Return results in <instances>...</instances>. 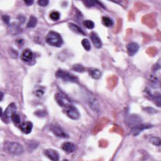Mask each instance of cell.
Listing matches in <instances>:
<instances>
[{"mask_svg": "<svg viewBox=\"0 0 161 161\" xmlns=\"http://www.w3.org/2000/svg\"><path fill=\"white\" fill-rule=\"evenodd\" d=\"M38 145H39V143L37 142L36 141L30 140L27 143V147L29 152H32L34 150L36 149Z\"/></svg>", "mask_w": 161, "mask_h": 161, "instance_id": "cell-20", "label": "cell"}, {"mask_svg": "<svg viewBox=\"0 0 161 161\" xmlns=\"http://www.w3.org/2000/svg\"><path fill=\"white\" fill-rule=\"evenodd\" d=\"M21 59L24 62L30 63L34 59V53L31 50L27 49L23 51L21 55Z\"/></svg>", "mask_w": 161, "mask_h": 161, "instance_id": "cell-12", "label": "cell"}, {"mask_svg": "<svg viewBox=\"0 0 161 161\" xmlns=\"http://www.w3.org/2000/svg\"><path fill=\"white\" fill-rule=\"evenodd\" d=\"M11 120L15 125H20L21 124V118L19 116V114H18L17 113H14L11 117Z\"/></svg>", "mask_w": 161, "mask_h": 161, "instance_id": "cell-23", "label": "cell"}, {"mask_svg": "<svg viewBox=\"0 0 161 161\" xmlns=\"http://www.w3.org/2000/svg\"><path fill=\"white\" fill-rule=\"evenodd\" d=\"M50 130L53 135L59 138H61V139H67V138L69 137L62 128L57 125H50Z\"/></svg>", "mask_w": 161, "mask_h": 161, "instance_id": "cell-7", "label": "cell"}, {"mask_svg": "<svg viewBox=\"0 0 161 161\" xmlns=\"http://www.w3.org/2000/svg\"><path fill=\"white\" fill-rule=\"evenodd\" d=\"M24 2L27 6H31L34 4V1H32V0H31V1H30V0L29 1H25Z\"/></svg>", "mask_w": 161, "mask_h": 161, "instance_id": "cell-34", "label": "cell"}, {"mask_svg": "<svg viewBox=\"0 0 161 161\" xmlns=\"http://www.w3.org/2000/svg\"><path fill=\"white\" fill-rule=\"evenodd\" d=\"M17 19H18V21L20 22V24H24L25 21L26 17L25 16H24L23 14H19L17 17Z\"/></svg>", "mask_w": 161, "mask_h": 161, "instance_id": "cell-30", "label": "cell"}, {"mask_svg": "<svg viewBox=\"0 0 161 161\" xmlns=\"http://www.w3.org/2000/svg\"><path fill=\"white\" fill-rule=\"evenodd\" d=\"M62 149L64 151L68 153V154H71L73 153L76 150V145L72 142H64L62 145Z\"/></svg>", "mask_w": 161, "mask_h": 161, "instance_id": "cell-16", "label": "cell"}, {"mask_svg": "<svg viewBox=\"0 0 161 161\" xmlns=\"http://www.w3.org/2000/svg\"><path fill=\"white\" fill-rule=\"evenodd\" d=\"M66 113L68 117H69L72 120H78L80 117V113L78 110L74 106L72 105L67 106L65 108Z\"/></svg>", "mask_w": 161, "mask_h": 161, "instance_id": "cell-6", "label": "cell"}, {"mask_svg": "<svg viewBox=\"0 0 161 161\" xmlns=\"http://www.w3.org/2000/svg\"><path fill=\"white\" fill-rule=\"evenodd\" d=\"M102 22L103 24L106 27H111L113 25V21L108 17H103L102 18Z\"/></svg>", "mask_w": 161, "mask_h": 161, "instance_id": "cell-24", "label": "cell"}, {"mask_svg": "<svg viewBox=\"0 0 161 161\" xmlns=\"http://www.w3.org/2000/svg\"><path fill=\"white\" fill-rule=\"evenodd\" d=\"M69 27V28L72 30V31L76 34H80V35H85L86 33L84 32L83 30L77 25H76L73 23H69V24H68Z\"/></svg>", "mask_w": 161, "mask_h": 161, "instance_id": "cell-18", "label": "cell"}, {"mask_svg": "<svg viewBox=\"0 0 161 161\" xmlns=\"http://www.w3.org/2000/svg\"><path fill=\"white\" fill-rule=\"evenodd\" d=\"M43 154L46 157L50 159L51 160L57 161L59 160V154L57 152V150L52 149H45L43 150Z\"/></svg>", "mask_w": 161, "mask_h": 161, "instance_id": "cell-10", "label": "cell"}, {"mask_svg": "<svg viewBox=\"0 0 161 161\" xmlns=\"http://www.w3.org/2000/svg\"><path fill=\"white\" fill-rule=\"evenodd\" d=\"M3 97H4V94L3 93V92H1V101H3Z\"/></svg>", "mask_w": 161, "mask_h": 161, "instance_id": "cell-35", "label": "cell"}, {"mask_svg": "<svg viewBox=\"0 0 161 161\" xmlns=\"http://www.w3.org/2000/svg\"><path fill=\"white\" fill-rule=\"evenodd\" d=\"M89 106L94 111H99V105L98 101L95 98H92L89 99Z\"/></svg>", "mask_w": 161, "mask_h": 161, "instance_id": "cell-19", "label": "cell"}, {"mask_svg": "<svg viewBox=\"0 0 161 161\" xmlns=\"http://www.w3.org/2000/svg\"><path fill=\"white\" fill-rule=\"evenodd\" d=\"M88 72L91 77L95 79H99L101 76V71L96 68H89Z\"/></svg>", "mask_w": 161, "mask_h": 161, "instance_id": "cell-17", "label": "cell"}, {"mask_svg": "<svg viewBox=\"0 0 161 161\" xmlns=\"http://www.w3.org/2000/svg\"><path fill=\"white\" fill-rule=\"evenodd\" d=\"M45 41L49 45L53 47H60L63 44L62 37L54 31H50L45 37Z\"/></svg>", "mask_w": 161, "mask_h": 161, "instance_id": "cell-1", "label": "cell"}, {"mask_svg": "<svg viewBox=\"0 0 161 161\" xmlns=\"http://www.w3.org/2000/svg\"><path fill=\"white\" fill-rule=\"evenodd\" d=\"M56 76L57 78L66 82H78L79 81V79L76 76L62 69H59L56 72Z\"/></svg>", "mask_w": 161, "mask_h": 161, "instance_id": "cell-3", "label": "cell"}, {"mask_svg": "<svg viewBox=\"0 0 161 161\" xmlns=\"http://www.w3.org/2000/svg\"><path fill=\"white\" fill-rule=\"evenodd\" d=\"M83 3L88 7H92V6H95L96 5H98V6L103 7L105 8V7L102 5V3L99 2H98V1H86V2H83Z\"/></svg>", "mask_w": 161, "mask_h": 161, "instance_id": "cell-22", "label": "cell"}, {"mask_svg": "<svg viewBox=\"0 0 161 161\" xmlns=\"http://www.w3.org/2000/svg\"><path fill=\"white\" fill-rule=\"evenodd\" d=\"M127 53L130 56H134L139 50V45L135 42H131L127 46Z\"/></svg>", "mask_w": 161, "mask_h": 161, "instance_id": "cell-13", "label": "cell"}, {"mask_svg": "<svg viewBox=\"0 0 161 161\" xmlns=\"http://www.w3.org/2000/svg\"><path fill=\"white\" fill-rule=\"evenodd\" d=\"M152 127V125L148 124H138L134 127H133L131 129V134L134 136L139 135L140 133H142L144 130L149 129Z\"/></svg>", "mask_w": 161, "mask_h": 161, "instance_id": "cell-8", "label": "cell"}, {"mask_svg": "<svg viewBox=\"0 0 161 161\" xmlns=\"http://www.w3.org/2000/svg\"><path fill=\"white\" fill-rule=\"evenodd\" d=\"M8 32L11 35H17L21 32V28L20 26L17 23H11L8 26Z\"/></svg>", "mask_w": 161, "mask_h": 161, "instance_id": "cell-11", "label": "cell"}, {"mask_svg": "<svg viewBox=\"0 0 161 161\" xmlns=\"http://www.w3.org/2000/svg\"><path fill=\"white\" fill-rule=\"evenodd\" d=\"M60 17V14L58 11H52L50 14V18L53 21H57Z\"/></svg>", "mask_w": 161, "mask_h": 161, "instance_id": "cell-29", "label": "cell"}, {"mask_svg": "<svg viewBox=\"0 0 161 161\" xmlns=\"http://www.w3.org/2000/svg\"><path fill=\"white\" fill-rule=\"evenodd\" d=\"M90 38L96 48L100 49L102 47L101 40L100 38L99 37L97 34H96L95 32H91L90 34Z\"/></svg>", "mask_w": 161, "mask_h": 161, "instance_id": "cell-15", "label": "cell"}, {"mask_svg": "<svg viewBox=\"0 0 161 161\" xmlns=\"http://www.w3.org/2000/svg\"><path fill=\"white\" fill-rule=\"evenodd\" d=\"M5 149L7 152L13 156H20L24 152L23 145L16 142H7L5 145Z\"/></svg>", "mask_w": 161, "mask_h": 161, "instance_id": "cell-2", "label": "cell"}, {"mask_svg": "<svg viewBox=\"0 0 161 161\" xmlns=\"http://www.w3.org/2000/svg\"><path fill=\"white\" fill-rule=\"evenodd\" d=\"M56 100L58 105L63 108H67V106L71 105V102L69 98L62 93H57L55 96Z\"/></svg>", "mask_w": 161, "mask_h": 161, "instance_id": "cell-5", "label": "cell"}, {"mask_svg": "<svg viewBox=\"0 0 161 161\" xmlns=\"http://www.w3.org/2000/svg\"><path fill=\"white\" fill-rule=\"evenodd\" d=\"M35 95H37V97H39V98H40V97H42V96L43 95L44 92H43V91L42 89H37V90L35 91Z\"/></svg>", "mask_w": 161, "mask_h": 161, "instance_id": "cell-33", "label": "cell"}, {"mask_svg": "<svg viewBox=\"0 0 161 161\" xmlns=\"http://www.w3.org/2000/svg\"><path fill=\"white\" fill-rule=\"evenodd\" d=\"M17 106L14 103H11L8 106L4 113L3 112V110L2 109L1 119L2 120V121H3V122L6 123V124L9 123L11 116L14 113H17Z\"/></svg>", "mask_w": 161, "mask_h": 161, "instance_id": "cell-4", "label": "cell"}, {"mask_svg": "<svg viewBox=\"0 0 161 161\" xmlns=\"http://www.w3.org/2000/svg\"><path fill=\"white\" fill-rule=\"evenodd\" d=\"M72 69L74 71L78 72H83L86 71V69L81 64H74L72 67Z\"/></svg>", "mask_w": 161, "mask_h": 161, "instance_id": "cell-25", "label": "cell"}, {"mask_svg": "<svg viewBox=\"0 0 161 161\" xmlns=\"http://www.w3.org/2000/svg\"><path fill=\"white\" fill-rule=\"evenodd\" d=\"M142 118L137 114H131L126 119V124L129 127H134L138 124H141Z\"/></svg>", "mask_w": 161, "mask_h": 161, "instance_id": "cell-9", "label": "cell"}, {"mask_svg": "<svg viewBox=\"0 0 161 161\" xmlns=\"http://www.w3.org/2000/svg\"><path fill=\"white\" fill-rule=\"evenodd\" d=\"M83 25H84V27H86L88 29H93L95 28V23L89 20H84L83 21Z\"/></svg>", "mask_w": 161, "mask_h": 161, "instance_id": "cell-28", "label": "cell"}, {"mask_svg": "<svg viewBox=\"0 0 161 161\" xmlns=\"http://www.w3.org/2000/svg\"><path fill=\"white\" fill-rule=\"evenodd\" d=\"M81 44L82 45L83 48L86 51H89L91 50V44H90L89 41L87 39H84L81 42Z\"/></svg>", "mask_w": 161, "mask_h": 161, "instance_id": "cell-27", "label": "cell"}, {"mask_svg": "<svg viewBox=\"0 0 161 161\" xmlns=\"http://www.w3.org/2000/svg\"><path fill=\"white\" fill-rule=\"evenodd\" d=\"M2 20H3L5 24L9 25L10 20V17L9 16H8V15H3V16L2 17Z\"/></svg>", "mask_w": 161, "mask_h": 161, "instance_id": "cell-32", "label": "cell"}, {"mask_svg": "<svg viewBox=\"0 0 161 161\" xmlns=\"http://www.w3.org/2000/svg\"><path fill=\"white\" fill-rule=\"evenodd\" d=\"M37 18L34 16H31L29 18V20L27 24V27L28 28H34L37 25Z\"/></svg>", "mask_w": 161, "mask_h": 161, "instance_id": "cell-21", "label": "cell"}, {"mask_svg": "<svg viewBox=\"0 0 161 161\" xmlns=\"http://www.w3.org/2000/svg\"><path fill=\"white\" fill-rule=\"evenodd\" d=\"M19 128L22 133H24V134H29L32 132L33 124L30 121H25L21 124L19 125Z\"/></svg>", "mask_w": 161, "mask_h": 161, "instance_id": "cell-14", "label": "cell"}, {"mask_svg": "<svg viewBox=\"0 0 161 161\" xmlns=\"http://www.w3.org/2000/svg\"><path fill=\"white\" fill-rule=\"evenodd\" d=\"M150 142L153 144L156 145V146H160V144H161V140H160V139L159 137H152L150 140H149Z\"/></svg>", "mask_w": 161, "mask_h": 161, "instance_id": "cell-26", "label": "cell"}, {"mask_svg": "<svg viewBox=\"0 0 161 161\" xmlns=\"http://www.w3.org/2000/svg\"><path fill=\"white\" fill-rule=\"evenodd\" d=\"M49 3V2L48 0H40V1L38 2V4L40 6H47Z\"/></svg>", "mask_w": 161, "mask_h": 161, "instance_id": "cell-31", "label": "cell"}]
</instances>
